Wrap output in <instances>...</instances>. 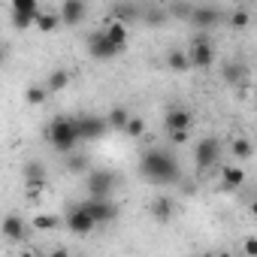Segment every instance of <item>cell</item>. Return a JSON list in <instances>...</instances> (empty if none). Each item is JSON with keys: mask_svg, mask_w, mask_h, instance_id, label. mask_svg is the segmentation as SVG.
<instances>
[{"mask_svg": "<svg viewBox=\"0 0 257 257\" xmlns=\"http://www.w3.org/2000/svg\"><path fill=\"white\" fill-rule=\"evenodd\" d=\"M67 170H70L73 176H82V173H88V158H85V155H79V152L67 155Z\"/></svg>", "mask_w": 257, "mask_h": 257, "instance_id": "cell-25", "label": "cell"}, {"mask_svg": "<svg viewBox=\"0 0 257 257\" xmlns=\"http://www.w3.org/2000/svg\"><path fill=\"white\" fill-rule=\"evenodd\" d=\"M4 236H7L10 242H25V236H28L25 218H22V215H7V221H4Z\"/></svg>", "mask_w": 257, "mask_h": 257, "instance_id": "cell-16", "label": "cell"}, {"mask_svg": "<svg viewBox=\"0 0 257 257\" xmlns=\"http://www.w3.org/2000/svg\"><path fill=\"white\" fill-rule=\"evenodd\" d=\"M109 13H112V22H118V25H131V22L143 19V10L134 4H115Z\"/></svg>", "mask_w": 257, "mask_h": 257, "instance_id": "cell-17", "label": "cell"}, {"mask_svg": "<svg viewBox=\"0 0 257 257\" xmlns=\"http://www.w3.org/2000/svg\"><path fill=\"white\" fill-rule=\"evenodd\" d=\"M115 185H118V176L109 173V170H91L88 173V194H91V200H109Z\"/></svg>", "mask_w": 257, "mask_h": 257, "instance_id": "cell-3", "label": "cell"}, {"mask_svg": "<svg viewBox=\"0 0 257 257\" xmlns=\"http://www.w3.org/2000/svg\"><path fill=\"white\" fill-rule=\"evenodd\" d=\"M215 257H233V254H230V251H221V254H215Z\"/></svg>", "mask_w": 257, "mask_h": 257, "instance_id": "cell-39", "label": "cell"}, {"mask_svg": "<svg viewBox=\"0 0 257 257\" xmlns=\"http://www.w3.org/2000/svg\"><path fill=\"white\" fill-rule=\"evenodd\" d=\"M245 73H248V70H245V64H239V61H233V64H227V67H224V79H227V82H233V85H236V82H242V79H245Z\"/></svg>", "mask_w": 257, "mask_h": 257, "instance_id": "cell-27", "label": "cell"}, {"mask_svg": "<svg viewBox=\"0 0 257 257\" xmlns=\"http://www.w3.org/2000/svg\"><path fill=\"white\" fill-rule=\"evenodd\" d=\"M64 224H67V230H70V233H76V236H85V233H91V230L97 227L85 206H73V209L64 215Z\"/></svg>", "mask_w": 257, "mask_h": 257, "instance_id": "cell-7", "label": "cell"}, {"mask_svg": "<svg viewBox=\"0 0 257 257\" xmlns=\"http://www.w3.org/2000/svg\"><path fill=\"white\" fill-rule=\"evenodd\" d=\"M191 124H194V115L182 106H173L164 118V127H167V134H176V131H191Z\"/></svg>", "mask_w": 257, "mask_h": 257, "instance_id": "cell-12", "label": "cell"}, {"mask_svg": "<svg viewBox=\"0 0 257 257\" xmlns=\"http://www.w3.org/2000/svg\"><path fill=\"white\" fill-rule=\"evenodd\" d=\"M64 22H61V13H55V10H49V13H43L40 10V16H37V25L34 28H40L43 34H52L55 28H61Z\"/></svg>", "mask_w": 257, "mask_h": 257, "instance_id": "cell-19", "label": "cell"}, {"mask_svg": "<svg viewBox=\"0 0 257 257\" xmlns=\"http://www.w3.org/2000/svg\"><path fill=\"white\" fill-rule=\"evenodd\" d=\"M58 13H61V22H64V25H79V22L85 19L88 7L82 4V0H64Z\"/></svg>", "mask_w": 257, "mask_h": 257, "instance_id": "cell-13", "label": "cell"}, {"mask_svg": "<svg viewBox=\"0 0 257 257\" xmlns=\"http://www.w3.org/2000/svg\"><path fill=\"white\" fill-rule=\"evenodd\" d=\"M143 19H146V25H164V22L170 19V10H161V7H146V10H143Z\"/></svg>", "mask_w": 257, "mask_h": 257, "instance_id": "cell-24", "label": "cell"}, {"mask_svg": "<svg viewBox=\"0 0 257 257\" xmlns=\"http://www.w3.org/2000/svg\"><path fill=\"white\" fill-rule=\"evenodd\" d=\"M67 85H70V70H52L49 79H46V91H49V94H58V91H64Z\"/></svg>", "mask_w": 257, "mask_h": 257, "instance_id": "cell-20", "label": "cell"}, {"mask_svg": "<svg viewBox=\"0 0 257 257\" xmlns=\"http://www.w3.org/2000/svg\"><path fill=\"white\" fill-rule=\"evenodd\" d=\"M218 158H221V143H218L215 137H203V140L194 146V167H197V170L215 167Z\"/></svg>", "mask_w": 257, "mask_h": 257, "instance_id": "cell-4", "label": "cell"}, {"mask_svg": "<svg viewBox=\"0 0 257 257\" xmlns=\"http://www.w3.org/2000/svg\"><path fill=\"white\" fill-rule=\"evenodd\" d=\"M37 179H46V170H43V164H40V161H31V164H25V182H37Z\"/></svg>", "mask_w": 257, "mask_h": 257, "instance_id": "cell-31", "label": "cell"}, {"mask_svg": "<svg viewBox=\"0 0 257 257\" xmlns=\"http://www.w3.org/2000/svg\"><path fill=\"white\" fill-rule=\"evenodd\" d=\"M224 22V13L218 7H194V16H191V25L200 28V31H209L215 25Z\"/></svg>", "mask_w": 257, "mask_h": 257, "instance_id": "cell-10", "label": "cell"}, {"mask_svg": "<svg viewBox=\"0 0 257 257\" xmlns=\"http://www.w3.org/2000/svg\"><path fill=\"white\" fill-rule=\"evenodd\" d=\"M167 67H170L173 73H185V70L191 67V61H188V52H182V49H173V52L167 55Z\"/></svg>", "mask_w": 257, "mask_h": 257, "instance_id": "cell-22", "label": "cell"}, {"mask_svg": "<svg viewBox=\"0 0 257 257\" xmlns=\"http://www.w3.org/2000/svg\"><path fill=\"white\" fill-rule=\"evenodd\" d=\"M37 16H40V4H37V0H13V25L19 31L34 28Z\"/></svg>", "mask_w": 257, "mask_h": 257, "instance_id": "cell-5", "label": "cell"}, {"mask_svg": "<svg viewBox=\"0 0 257 257\" xmlns=\"http://www.w3.org/2000/svg\"><path fill=\"white\" fill-rule=\"evenodd\" d=\"M49 257H70V251L67 248H55V251H49Z\"/></svg>", "mask_w": 257, "mask_h": 257, "instance_id": "cell-36", "label": "cell"}, {"mask_svg": "<svg viewBox=\"0 0 257 257\" xmlns=\"http://www.w3.org/2000/svg\"><path fill=\"white\" fill-rule=\"evenodd\" d=\"M170 143H173V146H185V143H188V131H176V134H170Z\"/></svg>", "mask_w": 257, "mask_h": 257, "instance_id": "cell-35", "label": "cell"}, {"mask_svg": "<svg viewBox=\"0 0 257 257\" xmlns=\"http://www.w3.org/2000/svg\"><path fill=\"white\" fill-rule=\"evenodd\" d=\"M152 215H155L161 224H167V221L176 215V200H173L170 194H158V197L152 200Z\"/></svg>", "mask_w": 257, "mask_h": 257, "instance_id": "cell-15", "label": "cell"}, {"mask_svg": "<svg viewBox=\"0 0 257 257\" xmlns=\"http://www.w3.org/2000/svg\"><path fill=\"white\" fill-rule=\"evenodd\" d=\"M124 134H127V137H131V140H140V137H146V121L134 115V118H131V124H127V127H124Z\"/></svg>", "mask_w": 257, "mask_h": 257, "instance_id": "cell-30", "label": "cell"}, {"mask_svg": "<svg viewBox=\"0 0 257 257\" xmlns=\"http://www.w3.org/2000/svg\"><path fill=\"white\" fill-rule=\"evenodd\" d=\"M188 61H191V67H197V70L212 67V64H215V49H212V43H209L206 37H194V43H191V49H188Z\"/></svg>", "mask_w": 257, "mask_h": 257, "instance_id": "cell-6", "label": "cell"}, {"mask_svg": "<svg viewBox=\"0 0 257 257\" xmlns=\"http://www.w3.org/2000/svg\"><path fill=\"white\" fill-rule=\"evenodd\" d=\"M242 185H245V170L242 167H236V164L221 167V188L224 191H239Z\"/></svg>", "mask_w": 257, "mask_h": 257, "instance_id": "cell-14", "label": "cell"}, {"mask_svg": "<svg viewBox=\"0 0 257 257\" xmlns=\"http://www.w3.org/2000/svg\"><path fill=\"white\" fill-rule=\"evenodd\" d=\"M88 52H91V58H97V61H109V58L121 55V52L109 43L106 31H94V34L88 37Z\"/></svg>", "mask_w": 257, "mask_h": 257, "instance_id": "cell-8", "label": "cell"}, {"mask_svg": "<svg viewBox=\"0 0 257 257\" xmlns=\"http://www.w3.org/2000/svg\"><path fill=\"white\" fill-rule=\"evenodd\" d=\"M46 179H37V182H25V194L31 197V200H37V197H43V191H46Z\"/></svg>", "mask_w": 257, "mask_h": 257, "instance_id": "cell-32", "label": "cell"}, {"mask_svg": "<svg viewBox=\"0 0 257 257\" xmlns=\"http://www.w3.org/2000/svg\"><path fill=\"white\" fill-rule=\"evenodd\" d=\"M46 137H49V143L55 146V152H61V155H73V152H76V146L82 143L79 118H64V115L52 118V121H49Z\"/></svg>", "mask_w": 257, "mask_h": 257, "instance_id": "cell-2", "label": "cell"}, {"mask_svg": "<svg viewBox=\"0 0 257 257\" xmlns=\"http://www.w3.org/2000/svg\"><path fill=\"white\" fill-rule=\"evenodd\" d=\"M106 37H109V43L118 49V52H124L127 49V25H118V22H109L106 28Z\"/></svg>", "mask_w": 257, "mask_h": 257, "instance_id": "cell-18", "label": "cell"}, {"mask_svg": "<svg viewBox=\"0 0 257 257\" xmlns=\"http://www.w3.org/2000/svg\"><path fill=\"white\" fill-rule=\"evenodd\" d=\"M170 16H179V19H188V22H191V16H194V7H185V4H173V7H170Z\"/></svg>", "mask_w": 257, "mask_h": 257, "instance_id": "cell-33", "label": "cell"}, {"mask_svg": "<svg viewBox=\"0 0 257 257\" xmlns=\"http://www.w3.org/2000/svg\"><path fill=\"white\" fill-rule=\"evenodd\" d=\"M131 118H134V115H131V112H127L124 106H112V109H109V115H106V121H109V127H118V131H124V127H127V124H131Z\"/></svg>", "mask_w": 257, "mask_h": 257, "instance_id": "cell-21", "label": "cell"}, {"mask_svg": "<svg viewBox=\"0 0 257 257\" xmlns=\"http://www.w3.org/2000/svg\"><path fill=\"white\" fill-rule=\"evenodd\" d=\"M37 257H49V254H37Z\"/></svg>", "mask_w": 257, "mask_h": 257, "instance_id": "cell-40", "label": "cell"}, {"mask_svg": "<svg viewBox=\"0 0 257 257\" xmlns=\"http://www.w3.org/2000/svg\"><path fill=\"white\" fill-rule=\"evenodd\" d=\"M248 209H251V218L257 221V200H251V206H248Z\"/></svg>", "mask_w": 257, "mask_h": 257, "instance_id": "cell-37", "label": "cell"}, {"mask_svg": "<svg viewBox=\"0 0 257 257\" xmlns=\"http://www.w3.org/2000/svg\"><path fill=\"white\" fill-rule=\"evenodd\" d=\"M82 206L88 209V215L94 218V224H109V221L118 218V206H115L112 200H88V203H82Z\"/></svg>", "mask_w": 257, "mask_h": 257, "instance_id": "cell-9", "label": "cell"}, {"mask_svg": "<svg viewBox=\"0 0 257 257\" xmlns=\"http://www.w3.org/2000/svg\"><path fill=\"white\" fill-rule=\"evenodd\" d=\"M58 224H61V218H58V215H49V212H43V215H37V218L31 221L34 230H55Z\"/></svg>", "mask_w": 257, "mask_h": 257, "instance_id": "cell-26", "label": "cell"}, {"mask_svg": "<svg viewBox=\"0 0 257 257\" xmlns=\"http://www.w3.org/2000/svg\"><path fill=\"white\" fill-rule=\"evenodd\" d=\"M22 257H37V254L34 251H22Z\"/></svg>", "mask_w": 257, "mask_h": 257, "instance_id": "cell-38", "label": "cell"}, {"mask_svg": "<svg viewBox=\"0 0 257 257\" xmlns=\"http://www.w3.org/2000/svg\"><path fill=\"white\" fill-rule=\"evenodd\" d=\"M79 131H82V143L85 140H100L109 131V121L106 118H97V115H82L79 118Z\"/></svg>", "mask_w": 257, "mask_h": 257, "instance_id": "cell-11", "label": "cell"}, {"mask_svg": "<svg viewBox=\"0 0 257 257\" xmlns=\"http://www.w3.org/2000/svg\"><path fill=\"white\" fill-rule=\"evenodd\" d=\"M46 97H49L46 85H34V88H28V91H25V100H28L31 106H40V103H43Z\"/></svg>", "mask_w": 257, "mask_h": 257, "instance_id": "cell-29", "label": "cell"}, {"mask_svg": "<svg viewBox=\"0 0 257 257\" xmlns=\"http://www.w3.org/2000/svg\"><path fill=\"white\" fill-rule=\"evenodd\" d=\"M140 176L152 185H179L182 167H179L176 155H170L167 149H149L140 158Z\"/></svg>", "mask_w": 257, "mask_h": 257, "instance_id": "cell-1", "label": "cell"}, {"mask_svg": "<svg viewBox=\"0 0 257 257\" xmlns=\"http://www.w3.org/2000/svg\"><path fill=\"white\" fill-rule=\"evenodd\" d=\"M251 22V13L248 10H242V7H236L233 13H230V28H236V31H242L245 25Z\"/></svg>", "mask_w": 257, "mask_h": 257, "instance_id": "cell-28", "label": "cell"}, {"mask_svg": "<svg viewBox=\"0 0 257 257\" xmlns=\"http://www.w3.org/2000/svg\"><path fill=\"white\" fill-rule=\"evenodd\" d=\"M230 155H233L236 161H248V158L254 155V146H251V140H245V137L233 140V143H230Z\"/></svg>", "mask_w": 257, "mask_h": 257, "instance_id": "cell-23", "label": "cell"}, {"mask_svg": "<svg viewBox=\"0 0 257 257\" xmlns=\"http://www.w3.org/2000/svg\"><path fill=\"white\" fill-rule=\"evenodd\" d=\"M242 254L245 257H257V236H245L242 239Z\"/></svg>", "mask_w": 257, "mask_h": 257, "instance_id": "cell-34", "label": "cell"}]
</instances>
